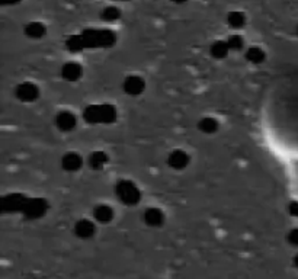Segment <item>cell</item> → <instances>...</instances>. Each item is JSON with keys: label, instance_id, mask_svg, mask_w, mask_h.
I'll return each instance as SVG.
<instances>
[{"label": "cell", "instance_id": "cell-1", "mask_svg": "<svg viewBox=\"0 0 298 279\" xmlns=\"http://www.w3.org/2000/svg\"><path fill=\"white\" fill-rule=\"evenodd\" d=\"M115 118L114 108L109 105H102V106H91L86 111V119L91 122H109Z\"/></svg>", "mask_w": 298, "mask_h": 279}, {"label": "cell", "instance_id": "cell-2", "mask_svg": "<svg viewBox=\"0 0 298 279\" xmlns=\"http://www.w3.org/2000/svg\"><path fill=\"white\" fill-rule=\"evenodd\" d=\"M116 192H118L119 199L125 204H136L140 199V191L137 189V186L126 180L116 186Z\"/></svg>", "mask_w": 298, "mask_h": 279}, {"label": "cell", "instance_id": "cell-3", "mask_svg": "<svg viewBox=\"0 0 298 279\" xmlns=\"http://www.w3.org/2000/svg\"><path fill=\"white\" fill-rule=\"evenodd\" d=\"M16 95H18L19 99H22L25 102H29V101H34L35 98L38 96V89L32 83H23L18 87Z\"/></svg>", "mask_w": 298, "mask_h": 279}, {"label": "cell", "instance_id": "cell-4", "mask_svg": "<svg viewBox=\"0 0 298 279\" xmlns=\"http://www.w3.org/2000/svg\"><path fill=\"white\" fill-rule=\"evenodd\" d=\"M124 87H125L126 93L138 95V93L143 92V89H144V81H143V79L137 77V76H131V77H128L125 80Z\"/></svg>", "mask_w": 298, "mask_h": 279}, {"label": "cell", "instance_id": "cell-5", "mask_svg": "<svg viewBox=\"0 0 298 279\" xmlns=\"http://www.w3.org/2000/svg\"><path fill=\"white\" fill-rule=\"evenodd\" d=\"M188 162H189L188 154L181 150L173 151L171 157H169V163L175 169H184L185 166H188Z\"/></svg>", "mask_w": 298, "mask_h": 279}, {"label": "cell", "instance_id": "cell-6", "mask_svg": "<svg viewBox=\"0 0 298 279\" xmlns=\"http://www.w3.org/2000/svg\"><path fill=\"white\" fill-rule=\"evenodd\" d=\"M76 232L79 237H83V239H88L95 234V225H93L92 221L89 220H80L77 224H76Z\"/></svg>", "mask_w": 298, "mask_h": 279}, {"label": "cell", "instance_id": "cell-7", "mask_svg": "<svg viewBox=\"0 0 298 279\" xmlns=\"http://www.w3.org/2000/svg\"><path fill=\"white\" fill-rule=\"evenodd\" d=\"M80 166L81 159L79 154H76V153H69V154L64 156V159H63V167H64L66 170L73 172V170H77Z\"/></svg>", "mask_w": 298, "mask_h": 279}, {"label": "cell", "instance_id": "cell-8", "mask_svg": "<svg viewBox=\"0 0 298 279\" xmlns=\"http://www.w3.org/2000/svg\"><path fill=\"white\" fill-rule=\"evenodd\" d=\"M57 125L63 131H69V129H73V127L76 125V118L73 114L70 112H61L60 115L57 116Z\"/></svg>", "mask_w": 298, "mask_h": 279}, {"label": "cell", "instance_id": "cell-9", "mask_svg": "<svg viewBox=\"0 0 298 279\" xmlns=\"http://www.w3.org/2000/svg\"><path fill=\"white\" fill-rule=\"evenodd\" d=\"M144 218L147 221V224L150 225H160L163 220H164V215L161 212L160 209L157 208H149L144 214Z\"/></svg>", "mask_w": 298, "mask_h": 279}, {"label": "cell", "instance_id": "cell-10", "mask_svg": "<svg viewBox=\"0 0 298 279\" xmlns=\"http://www.w3.org/2000/svg\"><path fill=\"white\" fill-rule=\"evenodd\" d=\"M81 74V67L76 63H69L63 67V76L67 80H77Z\"/></svg>", "mask_w": 298, "mask_h": 279}, {"label": "cell", "instance_id": "cell-11", "mask_svg": "<svg viewBox=\"0 0 298 279\" xmlns=\"http://www.w3.org/2000/svg\"><path fill=\"white\" fill-rule=\"evenodd\" d=\"M112 217H114L112 209L109 208V207H106V205H101V207H98V208L95 209V218L99 222H109V221L112 220Z\"/></svg>", "mask_w": 298, "mask_h": 279}, {"label": "cell", "instance_id": "cell-12", "mask_svg": "<svg viewBox=\"0 0 298 279\" xmlns=\"http://www.w3.org/2000/svg\"><path fill=\"white\" fill-rule=\"evenodd\" d=\"M229 50H230L229 42H223V41H218V42H216L214 45L211 46V54H212L214 57L223 58V57H226V56H227Z\"/></svg>", "mask_w": 298, "mask_h": 279}, {"label": "cell", "instance_id": "cell-13", "mask_svg": "<svg viewBox=\"0 0 298 279\" xmlns=\"http://www.w3.org/2000/svg\"><path fill=\"white\" fill-rule=\"evenodd\" d=\"M26 34L29 35V36H32V38H38V36H41V35L44 34V26L38 22L29 23L28 28H26Z\"/></svg>", "mask_w": 298, "mask_h": 279}, {"label": "cell", "instance_id": "cell-14", "mask_svg": "<svg viewBox=\"0 0 298 279\" xmlns=\"http://www.w3.org/2000/svg\"><path fill=\"white\" fill-rule=\"evenodd\" d=\"M247 58H249L250 61H253V63H261V61L265 58V54L261 48H258V46H252V48H249V50H247Z\"/></svg>", "mask_w": 298, "mask_h": 279}, {"label": "cell", "instance_id": "cell-15", "mask_svg": "<svg viewBox=\"0 0 298 279\" xmlns=\"http://www.w3.org/2000/svg\"><path fill=\"white\" fill-rule=\"evenodd\" d=\"M199 128L205 132H212V131L217 129V121L212 119V118H204L199 122Z\"/></svg>", "mask_w": 298, "mask_h": 279}, {"label": "cell", "instance_id": "cell-16", "mask_svg": "<svg viewBox=\"0 0 298 279\" xmlns=\"http://www.w3.org/2000/svg\"><path fill=\"white\" fill-rule=\"evenodd\" d=\"M229 23L230 26H233V28H240L244 23V16L241 15L240 12H233L229 16Z\"/></svg>", "mask_w": 298, "mask_h": 279}, {"label": "cell", "instance_id": "cell-17", "mask_svg": "<svg viewBox=\"0 0 298 279\" xmlns=\"http://www.w3.org/2000/svg\"><path fill=\"white\" fill-rule=\"evenodd\" d=\"M91 163H92V167H103L106 163V156L103 153H95L91 157Z\"/></svg>", "mask_w": 298, "mask_h": 279}, {"label": "cell", "instance_id": "cell-18", "mask_svg": "<svg viewBox=\"0 0 298 279\" xmlns=\"http://www.w3.org/2000/svg\"><path fill=\"white\" fill-rule=\"evenodd\" d=\"M243 44V41H241V38L239 35H233V38H230L229 39V46L230 48H234V50H239Z\"/></svg>", "mask_w": 298, "mask_h": 279}, {"label": "cell", "instance_id": "cell-19", "mask_svg": "<svg viewBox=\"0 0 298 279\" xmlns=\"http://www.w3.org/2000/svg\"><path fill=\"white\" fill-rule=\"evenodd\" d=\"M105 19H114V18H118V11H115V9H108V11L105 12Z\"/></svg>", "mask_w": 298, "mask_h": 279}, {"label": "cell", "instance_id": "cell-20", "mask_svg": "<svg viewBox=\"0 0 298 279\" xmlns=\"http://www.w3.org/2000/svg\"><path fill=\"white\" fill-rule=\"evenodd\" d=\"M291 242H292L294 244H298V232L297 231L291 234Z\"/></svg>", "mask_w": 298, "mask_h": 279}]
</instances>
